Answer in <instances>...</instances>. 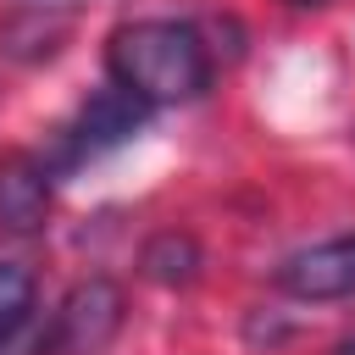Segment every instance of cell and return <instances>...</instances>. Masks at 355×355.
Listing matches in <instances>:
<instances>
[{"label": "cell", "instance_id": "4", "mask_svg": "<svg viewBox=\"0 0 355 355\" xmlns=\"http://www.w3.org/2000/svg\"><path fill=\"white\" fill-rule=\"evenodd\" d=\"M150 105L133 100L122 83H105L94 89L83 105H78V122L67 128L72 133V155H94V150H111V144H128L139 128H144Z\"/></svg>", "mask_w": 355, "mask_h": 355}, {"label": "cell", "instance_id": "7", "mask_svg": "<svg viewBox=\"0 0 355 355\" xmlns=\"http://www.w3.org/2000/svg\"><path fill=\"white\" fill-rule=\"evenodd\" d=\"M39 305V283L22 261H0V349H11L22 338V327L33 322Z\"/></svg>", "mask_w": 355, "mask_h": 355}, {"label": "cell", "instance_id": "2", "mask_svg": "<svg viewBox=\"0 0 355 355\" xmlns=\"http://www.w3.org/2000/svg\"><path fill=\"white\" fill-rule=\"evenodd\" d=\"M128 322V294L122 283L111 277H83L67 288V300L55 305V322H50V349L55 355H105L116 344Z\"/></svg>", "mask_w": 355, "mask_h": 355}, {"label": "cell", "instance_id": "9", "mask_svg": "<svg viewBox=\"0 0 355 355\" xmlns=\"http://www.w3.org/2000/svg\"><path fill=\"white\" fill-rule=\"evenodd\" d=\"M288 6H327V0H288Z\"/></svg>", "mask_w": 355, "mask_h": 355}, {"label": "cell", "instance_id": "3", "mask_svg": "<svg viewBox=\"0 0 355 355\" xmlns=\"http://www.w3.org/2000/svg\"><path fill=\"white\" fill-rule=\"evenodd\" d=\"M277 288L294 300H355V233L294 250L277 266Z\"/></svg>", "mask_w": 355, "mask_h": 355}, {"label": "cell", "instance_id": "1", "mask_svg": "<svg viewBox=\"0 0 355 355\" xmlns=\"http://www.w3.org/2000/svg\"><path fill=\"white\" fill-rule=\"evenodd\" d=\"M105 72H111V83H122L150 111L155 105H183V100L205 94V83H211V50H205V39H200L194 22L139 17V22H122L105 39Z\"/></svg>", "mask_w": 355, "mask_h": 355}, {"label": "cell", "instance_id": "5", "mask_svg": "<svg viewBox=\"0 0 355 355\" xmlns=\"http://www.w3.org/2000/svg\"><path fill=\"white\" fill-rule=\"evenodd\" d=\"M50 166L11 150L0 155V227L11 233H39L44 216H50Z\"/></svg>", "mask_w": 355, "mask_h": 355}, {"label": "cell", "instance_id": "8", "mask_svg": "<svg viewBox=\"0 0 355 355\" xmlns=\"http://www.w3.org/2000/svg\"><path fill=\"white\" fill-rule=\"evenodd\" d=\"M333 355H355V338H344V344H333Z\"/></svg>", "mask_w": 355, "mask_h": 355}, {"label": "cell", "instance_id": "6", "mask_svg": "<svg viewBox=\"0 0 355 355\" xmlns=\"http://www.w3.org/2000/svg\"><path fill=\"white\" fill-rule=\"evenodd\" d=\"M139 266H144V277H150V283H166V288H189V283L200 277L205 255H200L194 233H178V227H166V233H155V239L144 244Z\"/></svg>", "mask_w": 355, "mask_h": 355}]
</instances>
